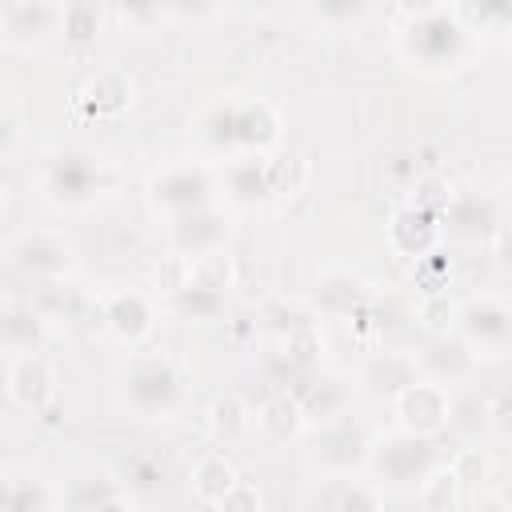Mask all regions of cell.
Returning a JSON list of instances; mask_svg holds the SVG:
<instances>
[{
    "instance_id": "6da1fadb",
    "label": "cell",
    "mask_w": 512,
    "mask_h": 512,
    "mask_svg": "<svg viewBox=\"0 0 512 512\" xmlns=\"http://www.w3.org/2000/svg\"><path fill=\"white\" fill-rule=\"evenodd\" d=\"M116 184V168L96 156V152H60L48 160L40 188L48 196V204L68 208V212H84L96 200H104Z\"/></svg>"
},
{
    "instance_id": "7a4b0ae2",
    "label": "cell",
    "mask_w": 512,
    "mask_h": 512,
    "mask_svg": "<svg viewBox=\"0 0 512 512\" xmlns=\"http://www.w3.org/2000/svg\"><path fill=\"white\" fill-rule=\"evenodd\" d=\"M412 16V24L400 32V48L412 64L420 68H448L464 56V40L468 28L460 20L456 8L444 4H420V8H404Z\"/></svg>"
},
{
    "instance_id": "3957f363",
    "label": "cell",
    "mask_w": 512,
    "mask_h": 512,
    "mask_svg": "<svg viewBox=\"0 0 512 512\" xmlns=\"http://www.w3.org/2000/svg\"><path fill=\"white\" fill-rule=\"evenodd\" d=\"M208 140H212V148H224V152L268 156L280 144V116L268 100L224 104L208 116Z\"/></svg>"
},
{
    "instance_id": "277c9868",
    "label": "cell",
    "mask_w": 512,
    "mask_h": 512,
    "mask_svg": "<svg viewBox=\"0 0 512 512\" xmlns=\"http://www.w3.org/2000/svg\"><path fill=\"white\" fill-rule=\"evenodd\" d=\"M148 192H152V204L172 220L216 208V180L204 164H168L152 176Z\"/></svg>"
},
{
    "instance_id": "5b68a950",
    "label": "cell",
    "mask_w": 512,
    "mask_h": 512,
    "mask_svg": "<svg viewBox=\"0 0 512 512\" xmlns=\"http://www.w3.org/2000/svg\"><path fill=\"white\" fill-rule=\"evenodd\" d=\"M8 260L24 276L56 284V280H64L76 268V244L64 232H44V228L40 232H20L8 244Z\"/></svg>"
},
{
    "instance_id": "8992f818",
    "label": "cell",
    "mask_w": 512,
    "mask_h": 512,
    "mask_svg": "<svg viewBox=\"0 0 512 512\" xmlns=\"http://www.w3.org/2000/svg\"><path fill=\"white\" fill-rule=\"evenodd\" d=\"M124 400L140 416H164L180 400V372L164 356H136L124 376Z\"/></svg>"
},
{
    "instance_id": "52a82bcc",
    "label": "cell",
    "mask_w": 512,
    "mask_h": 512,
    "mask_svg": "<svg viewBox=\"0 0 512 512\" xmlns=\"http://www.w3.org/2000/svg\"><path fill=\"white\" fill-rule=\"evenodd\" d=\"M440 468V452L428 436L396 432L376 444V472L388 484H424Z\"/></svg>"
},
{
    "instance_id": "ba28073f",
    "label": "cell",
    "mask_w": 512,
    "mask_h": 512,
    "mask_svg": "<svg viewBox=\"0 0 512 512\" xmlns=\"http://www.w3.org/2000/svg\"><path fill=\"white\" fill-rule=\"evenodd\" d=\"M396 424L400 432H412V436H436L444 424H448V412H452V400H448V388L444 384H432V380H416L408 384L396 400Z\"/></svg>"
},
{
    "instance_id": "9c48e42d",
    "label": "cell",
    "mask_w": 512,
    "mask_h": 512,
    "mask_svg": "<svg viewBox=\"0 0 512 512\" xmlns=\"http://www.w3.org/2000/svg\"><path fill=\"white\" fill-rule=\"evenodd\" d=\"M168 236H172L176 256L196 260V256H208V252H220L224 248V240H228V216L220 208L188 212V216H180V220L168 224Z\"/></svg>"
},
{
    "instance_id": "30bf717a",
    "label": "cell",
    "mask_w": 512,
    "mask_h": 512,
    "mask_svg": "<svg viewBox=\"0 0 512 512\" xmlns=\"http://www.w3.org/2000/svg\"><path fill=\"white\" fill-rule=\"evenodd\" d=\"M436 240H440V216L416 208V204H404L388 216V244L400 252V256H412V260H424L436 252Z\"/></svg>"
},
{
    "instance_id": "8fae6325",
    "label": "cell",
    "mask_w": 512,
    "mask_h": 512,
    "mask_svg": "<svg viewBox=\"0 0 512 512\" xmlns=\"http://www.w3.org/2000/svg\"><path fill=\"white\" fill-rule=\"evenodd\" d=\"M104 324L112 336H120L124 344H140L152 336V324H156V312H152V300L136 288H124V292H112L100 308Z\"/></svg>"
},
{
    "instance_id": "7c38bea8",
    "label": "cell",
    "mask_w": 512,
    "mask_h": 512,
    "mask_svg": "<svg viewBox=\"0 0 512 512\" xmlns=\"http://www.w3.org/2000/svg\"><path fill=\"white\" fill-rule=\"evenodd\" d=\"M128 104H132V80H128L124 72H116V68L96 72V76L76 92V100H72V108H76L80 116H88V120H112V116H120Z\"/></svg>"
},
{
    "instance_id": "4fadbf2b",
    "label": "cell",
    "mask_w": 512,
    "mask_h": 512,
    "mask_svg": "<svg viewBox=\"0 0 512 512\" xmlns=\"http://www.w3.org/2000/svg\"><path fill=\"white\" fill-rule=\"evenodd\" d=\"M8 400L28 408V412H40L44 404L56 400V376H52L44 356H16V360H8Z\"/></svg>"
},
{
    "instance_id": "5bb4252c",
    "label": "cell",
    "mask_w": 512,
    "mask_h": 512,
    "mask_svg": "<svg viewBox=\"0 0 512 512\" xmlns=\"http://www.w3.org/2000/svg\"><path fill=\"white\" fill-rule=\"evenodd\" d=\"M456 324L472 348H500L512 340V308L496 300H468L456 312Z\"/></svg>"
},
{
    "instance_id": "9a60e30c",
    "label": "cell",
    "mask_w": 512,
    "mask_h": 512,
    "mask_svg": "<svg viewBox=\"0 0 512 512\" xmlns=\"http://www.w3.org/2000/svg\"><path fill=\"white\" fill-rule=\"evenodd\" d=\"M0 344H4L8 360L40 356V348L48 344V316L32 304H8L0 312Z\"/></svg>"
},
{
    "instance_id": "2e32d148",
    "label": "cell",
    "mask_w": 512,
    "mask_h": 512,
    "mask_svg": "<svg viewBox=\"0 0 512 512\" xmlns=\"http://www.w3.org/2000/svg\"><path fill=\"white\" fill-rule=\"evenodd\" d=\"M288 392H296L304 416L316 424H332L348 408V384L340 376H328V372H308L296 384H288Z\"/></svg>"
},
{
    "instance_id": "e0dca14e",
    "label": "cell",
    "mask_w": 512,
    "mask_h": 512,
    "mask_svg": "<svg viewBox=\"0 0 512 512\" xmlns=\"http://www.w3.org/2000/svg\"><path fill=\"white\" fill-rule=\"evenodd\" d=\"M60 32V8L40 0H8L0 4V32L4 40H40L44 32Z\"/></svg>"
},
{
    "instance_id": "ac0fdd59",
    "label": "cell",
    "mask_w": 512,
    "mask_h": 512,
    "mask_svg": "<svg viewBox=\"0 0 512 512\" xmlns=\"http://www.w3.org/2000/svg\"><path fill=\"white\" fill-rule=\"evenodd\" d=\"M364 448H368L364 428L344 416L332 424H320V432H316V460L328 468H352L356 460H364Z\"/></svg>"
},
{
    "instance_id": "d6986e66",
    "label": "cell",
    "mask_w": 512,
    "mask_h": 512,
    "mask_svg": "<svg viewBox=\"0 0 512 512\" xmlns=\"http://www.w3.org/2000/svg\"><path fill=\"white\" fill-rule=\"evenodd\" d=\"M224 188L236 204H264L272 200L268 184V156H232L224 164Z\"/></svg>"
},
{
    "instance_id": "ffe728a7",
    "label": "cell",
    "mask_w": 512,
    "mask_h": 512,
    "mask_svg": "<svg viewBox=\"0 0 512 512\" xmlns=\"http://www.w3.org/2000/svg\"><path fill=\"white\" fill-rule=\"evenodd\" d=\"M440 228L456 236H492L496 232V204L480 192H456L448 212L440 216Z\"/></svg>"
},
{
    "instance_id": "44dd1931",
    "label": "cell",
    "mask_w": 512,
    "mask_h": 512,
    "mask_svg": "<svg viewBox=\"0 0 512 512\" xmlns=\"http://www.w3.org/2000/svg\"><path fill=\"white\" fill-rule=\"evenodd\" d=\"M280 364L288 368V376H292V384L300 380V376H308V372H316L320 368V356H324V336H320V328L308 320V324H300V328H292V332H284L280 336Z\"/></svg>"
},
{
    "instance_id": "7402d4cb",
    "label": "cell",
    "mask_w": 512,
    "mask_h": 512,
    "mask_svg": "<svg viewBox=\"0 0 512 512\" xmlns=\"http://www.w3.org/2000/svg\"><path fill=\"white\" fill-rule=\"evenodd\" d=\"M476 364V352L464 336H436V344L424 356V368L432 372V384H452L460 376H468Z\"/></svg>"
},
{
    "instance_id": "603a6c76",
    "label": "cell",
    "mask_w": 512,
    "mask_h": 512,
    "mask_svg": "<svg viewBox=\"0 0 512 512\" xmlns=\"http://www.w3.org/2000/svg\"><path fill=\"white\" fill-rule=\"evenodd\" d=\"M256 424H260L272 440H296V436L304 432L308 416H304V408H300L296 392H288V388H284V392H276V396H268V400L260 404Z\"/></svg>"
},
{
    "instance_id": "cb8c5ba5",
    "label": "cell",
    "mask_w": 512,
    "mask_h": 512,
    "mask_svg": "<svg viewBox=\"0 0 512 512\" xmlns=\"http://www.w3.org/2000/svg\"><path fill=\"white\" fill-rule=\"evenodd\" d=\"M364 384L376 392V396H400L408 384H416V364L408 356H396V352H380L368 360L364 368Z\"/></svg>"
},
{
    "instance_id": "d4e9b609",
    "label": "cell",
    "mask_w": 512,
    "mask_h": 512,
    "mask_svg": "<svg viewBox=\"0 0 512 512\" xmlns=\"http://www.w3.org/2000/svg\"><path fill=\"white\" fill-rule=\"evenodd\" d=\"M236 484H240V472H236L232 460L220 456V452L196 460V468H192V492H196L204 504H220Z\"/></svg>"
},
{
    "instance_id": "484cf974",
    "label": "cell",
    "mask_w": 512,
    "mask_h": 512,
    "mask_svg": "<svg viewBox=\"0 0 512 512\" xmlns=\"http://www.w3.org/2000/svg\"><path fill=\"white\" fill-rule=\"evenodd\" d=\"M4 512H52V492L32 472H8L4 480Z\"/></svg>"
},
{
    "instance_id": "4316f807",
    "label": "cell",
    "mask_w": 512,
    "mask_h": 512,
    "mask_svg": "<svg viewBox=\"0 0 512 512\" xmlns=\"http://www.w3.org/2000/svg\"><path fill=\"white\" fill-rule=\"evenodd\" d=\"M316 300L328 308V312H356V308H364L368 304V292H364V284H360V276H352V272H328L324 280H320V288H316Z\"/></svg>"
},
{
    "instance_id": "83f0119b",
    "label": "cell",
    "mask_w": 512,
    "mask_h": 512,
    "mask_svg": "<svg viewBox=\"0 0 512 512\" xmlns=\"http://www.w3.org/2000/svg\"><path fill=\"white\" fill-rule=\"evenodd\" d=\"M100 24H104V12L100 4L92 0H72V4H60V36L76 48L92 44L100 36Z\"/></svg>"
},
{
    "instance_id": "f1b7e54d",
    "label": "cell",
    "mask_w": 512,
    "mask_h": 512,
    "mask_svg": "<svg viewBox=\"0 0 512 512\" xmlns=\"http://www.w3.org/2000/svg\"><path fill=\"white\" fill-rule=\"evenodd\" d=\"M188 284L208 288V292H216V296H228V288L236 284V264H232V256L220 248V252H208V256L188 260Z\"/></svg>"
},
{
    "instance_id": "f546056e",
    "label": "cell",
    "mask_w": 512,
    "mask_h": 512,
    "mask_svg": "<svg viewBox=\"0 0 512 512\" xmlns=\"http://www.w3.org/2000/svg\"><path fill=\"white\" fill-rule=\"evenodd\" d=\"M112 496H120V488H116V480L112 476H104V472H88V476H76L72 484H68V508L72 512H96L104 500H112Z\"/></svg>"
},
{
    "instance_id": "4dcf8cb0",
    "label": "cell",
    "mask_w": 512,
    "mask_h": 512,
    "mask_svg": "<svg viewBox=\"0 0 512 512\" xmlns=\"http://www.w3.org/2000/svg\"><path fill=\"white\" fill-rule=\"evenodd\" d=\"M268 184H272V196H292L304 188V160L288 148H276L268 152Z\"/></svg>"
},
{
    "instance_id": "1f68e13d",
    "label": "cell",
    "mask_w": 512,
    "mask_h": 512,
    "mask_svg": "<svg viewBox=\"0 0 512 512\" xmlns=\"http://www.w3.org/2000/svg\"><path fill=\"white\" fill-rule=\"evenodd\" d=\"M208 428L220 436V440H236L244 428H248V408L236 400V396H216L208 404Z\"/></svg>"
},
{
    "instance_id": "d6a6232c",
    "label": "cell",
    "mask_w": 512,
    "mask_h": 512,
    "mask_svg": "<svg viewBox=\"0 0 512 512\" xmlns=\"http://www.w3.org/2000/svg\"><path fill=\"white\" fill-rule=\"evenodd\" d=\"M176 312L188 316V320H212L220 308H224V296L208 292V288H196V284H184L176 296H172Z\"/></svg>"
},
{
    "instance_id": "836d02e7",
    "label": "cell",
    "mask_w": 512,
    "mask_h": 512,
    "mask_svg": "<svg viewBox=\"0 0 512 512\" xmlns=\"http://www.w3.org/2000/svg\"><path fill=\"white\" fill-rule=\"evenodd\" d=\"M456 488H460V476H456V468L448 464V468H436V472L420 484V496H424V504H428L432 512H448V508L456 504Z\"/></svg>"
},
{
    "instance_id": "e575fe53",
    "label": "cell",
    "mask_w": 512,
    "mask_h": 512,
    "mask_svg": "<svg viewBox=\"0 0 512 512\" xmlns=\"http://www.w3.org/2000/svg\"><path fill=\"white\" fill-rule=\"evenodd\" d=\"M452 196H456V188L444 180V176H420L416 180V208H424V212H432V216H444L448 212V204H452Z\"/></svg>"
},
{
    "instance_id": "d590c367",
    "label": "cell",
    "mask_w": 512,
    "mask_h": 512,
    "mask_svg": "<svg viewBox=\"0 0 512 512\" xmlns=\"http://www.w3.org/2000/svg\"><path fill=\"white\" fill-rule=\"evenodd\" d=\"M456 12H460V20H476V24H488V28L512 24V4H464Z\"/></svg>"
},
{
    "instance_id": "8d00e7d4",
    "label": "cell",
    "mask_w": 512,
    "mask_h": 512,
    "mask_svg": "<svg viewBox=\"0 0 512 512\" xmlns=\"http://www.w3.org/2000/svg\"><path fill=\"white\" fill-rule=\"evenodd\" d=\"M216 512H260V492H256L248 480H240V484L216 504Z\"/></svg>"
},
{
    "instance_id": "74e56055",
    "label": "cell",
    "mask_w": 512,
    "mask_h": 512,
    "mask_svg": "<svg viewBox=\"0 0 512 512\" xmlns=\"http://www.w3.org/2000/svg\"><path fill=\"white\" fill-rule=\"evenodd\" d=\"M336 512H384V504H380V496H376L372 488L352 484V488L336 500Z\"/></svg>"
},
{
    "instance_id": "f35d334b",
    "label": "cell",
    "mask_w": 512,
    "mask_h": 512,
    "mask_svg": "<svg viewBox=\"0 0 512 512\" xmlns=\"http://www.w3.org/2000/svg\"><path fill=\"white\" fill-rule=\"evenodd\" d=\"M492 240V256L504 272H512V224H496V232L488 236Z\"/></svg>"
},
{
    "instance_id": "ab89813d",
    "label": "cell",
    "mask_w": 512,
    "mask_h": 512,
    "mask_svg": "<svg viewBox=\"0 0 512 512\" xmlns=\"http://www.w3.org/2000/svg\"><path fill=\"white\" fill-rule=\"evenodd\" d=\"M448 320H452V304H448V300H440V296H432V300L424 304V324H428L432 332H444V328H448Z\"/></svg>"
},
{
    "instance_id": "60d3db41",
    "label": "cell",
    "mask_w": 512,
    "mask_h": 512,
    "mask_svg": "<svg viewBox=\"0 0 512 512\" xmlns=\"http://www.w3.org/2000/svg\"><path fill=\"white\" fill-rule=\"evenodd\" d=\"M488 420H492L500 432H512V392H500V396L488 404Z\"/></svg>"
},
{
    "instance_id": "b9f144b4",
    "label": "cell",
    "mask_w": 512,
    "mask_h": 512,
    "mask_svg": "<svg viewBox=\"0 0 512 512\" xmlns=\"http://www.w3.org/2000/svg\"><path fill=\"white\" fill-rule=\"evenodd\" d=\"M452 468H456V476H460V480H472L476 472H484V460H480L476 452H464V456H460Z\"/></svg>"
},
{
    "instance_id": "7bdbcfd3",
    "label": "cell",
    "mask_w": 512,
    "mask_h": 512,
    "mask_svg": "<svg viewBox=\"0 0 512 512\" xmlns=\"http://www.w3.org/2000/svg\"><path fill=\"white\" fill-rule=\"evenodd\" d=\"M316 12H320V16H360L364 4H320Z\"/></svg>"
},
{
    "instance_id": "ee69618b",
    "label": "cell",
    "mask_w": 512,
    "mask_h": 512,
    "mask_svg": "<svg viewBox=\"0 0 512 512\" xmlns=\"http://www.w3.org/2000/svg\"><path fill=\"white\" fill-rule=\"evenodd\" d=\"M36 416H40V424H44V428H56V424H60V404L52 400V404H44Z\"/></svg>"
},
{
    "instance_id": "f6af8a7d",
    "label": "cell",
    "mask_w": 512,
    "mask_h": 512,
    "mask_svg": "<svg viewBox=\"0 0 512 512\" xmlns=\"http://www.w3.org/2000/svg\"><path fill=\"white\" fill-rule=\"evenodd\" d=\"M96 512H132V504H128L124 496H112V500H104Z\"/></svg>"
},
{
    "instance_id": "bcb514c9",
    "label": "cell",
    "mask_w": 512,
    "mask_h": 512,
    "mask_svg": "<svg viewBox=\"0 0 512 512\" xmlns=\"http://www.w3.org/2000/svg\"><path fill=\"white\" fill-rule=\"evenodd\" d=\"M476 512H508V508H500V504H480Z\"/></svg>"
}]
</instances>
